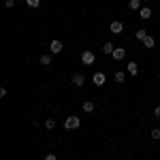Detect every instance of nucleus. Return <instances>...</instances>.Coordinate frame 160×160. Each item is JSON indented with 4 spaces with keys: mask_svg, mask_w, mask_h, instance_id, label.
I'll return each instance as SVG.
<instances>
[{
    "mask_svg": "<svg viewBox=\"0 0 160 160\" xmlns=\"http://www.w3.org/2000/svg\"><path fill=\"white\" fill-rule=\"evenodd\" d=\"M79 126H81L79 115H68V118L64 120V128H66V130H75V128H79Z\"/></svg>",
    "mask_w": 160,
    "mask_h": 160,
    "instance_id": "nucleus-1",
    "label": "nucleus"
},
{
    "mask_svg": "<svg viewBox=\"0 0 160 160\" xmlns=\"http://www.w3.org/2000/svg\"><path fill=\"white\" fill-rule=\"evenodd\" d=\"M109 32H113V34H122V32H124V24H122V22H111Z\"/></svg>",
    "mask_w": 160,
    "mask_h": 160,
    "instance_id": "nucleus-2",
    "label": "nucleus"
},
{
    "mask_svg": "<svg viewBox=\"0 0 160 160\" xmlns=\"http://www.w3.org/2000/svg\"><path fill=\"white\" fill-rule=\"evenodd\" d=\"M81 62H83V64H94V51H83V53H81Z\"/></svg>",
    "mask_w": 160,
    "mask_h": 160,
    "instance_id": "nucleus-3",
    "label": "nucleus"
},
{
    "mask_svg": "<svg viewBox=\"0 0 160 160\" xmlns=\"http://www.w3.org/2000/svg\"><path fill=\"white\" fill-rule=\"evenodd\" d=\"M111 56H113V60H124V58H126V49H124V47H115Z\"/></svg>",
    "mask_w": 160,
    "mask_h": 160,
    "instance_id": "nucleus-4",
    "label": "nucleus"
},
{
    "mask_svg": "<svg viewBox=\"0 0 160 160\" xmlns=\"http://www.w3.org/2000/svg\"><path fill=\"white\" fill-rule=\"evenodd\" d=\"M126 71H128V75H132V77H135V75L139 73V66H137V62H128V64H126Z\"/></svg>",
    "mask_w": 160,
    "mask_h": 160,
    "instance_id": "nucleus-5",
    "label": "nucleus"
},
{
    "mask_svg": "<svg viewBox=\"0 0 160 160\" xmlns=\"http://www.w3.org/2000/svg\"><path fill=\"white\" fill-rule=\"evenodd\" d=\"M92 81H94L96 86H105V73H94Z\"/></svg>",
    "mask_w": 160,
    "mask_h": 160,
    "instance_id": "nucleus-6",
    "label": "nucleus"
},
{
    "mask_svg": "<svg viewBox=\"0 0 160 160\" xmlns=\"http://www.w3.org/2000/svg\"><path fill=\"white\" fill-rule=\"evenodd\" d=\"M139 17H141V19H149V17H152V9H149V7H143V9L139 11Z\"/></svg>",
    "mask_w": 160,
    "mask_h": 160,
    "instance_id": "nucleus-7",
    "label": "nucleus"
},
{
    "mask_svg": "<svg viewBox=\"0 0 160 160\" xmlns=\"http://www.w3.org/2000/svg\"><path fill=\"white\" fill-rule=\"evenodd\" d=\"M83 81H86V79H83V75H73V86H77V88H81L83 86Z\"/></svg>",
    "mask_w": 160,
    "mask_h": 160,
    "instance_id": "nucleus-8",
    "label": "nucleus"
},
{
    "mask_svg": "<svg viewBox=\"0 0 160 160\" xmlns=\"http://www.w3.org/2000/svg\"><path fill=\"white\" fill-rule=\"evenodd\" d=\"M51 51H53V53H60V51H62V43L58 41V38L51 41Z\"/></svg>",
    "mask_w": 160,
    "mask_h": 160,
    "instance_id": "nucleus-9",
    "label": "nucleus"
},
{
    "mask_svg": "<svg viewBox=\"0 0 160 160\" xmlns=\"http://www.w3.org/2000/svg\"><path fill=\"white\" fill-rule=\"evenodd\" d=\"M128 7H130L132 11H141V0H130Z\"/></svg>",
    "mask_w": 160,
    "mask_h": 160,
    "instance_id": "nucleus-10",
    "label": "nucleus"
},
{
    "mask_svg": "<svg viewBox=\"0 0 160 160\" xmlns=\"http://www.w3.org/2000/svg\"><path fill=\"white\" fill-rule=\"evenodd\" d=\"M156 45V41H154V37H148L145 41H143V47H148V49H152Z\"/></svg>",
    "mask_w": 160,
    "mask_h": 160,
    "instance_id": "nucleus-11",
    "label": "nucleus"
},
{
    "mask_svg": "<svg viewBox=\"0 0 160 160\" xmlns=\"http://www.w3.org/2000/svg\"><path fill=\"white\" fill-rule=\"evenodd\" d=\"M83 111H86V113H92V111H94V102H92V100H86V102H83Z\"/></svg>",
    "mask_w": 160,
    "mask_h": 160,
    "instance_id": "nucleus-12",
    "label": "nucleus"
},
{
    "mask_svg": "<svg viewBox=\"0 0 160 160\" xmlns=\"http://www.w3.org/2000/svg\"><path fill=\"white\" fill-rule=\"evenodd\" d=\"M113 49H115V47H113V43H105V45H102V51H105V53H113Z\"/></svg>",
    "mask_w": 160,
    "mask_h": 160,
    "instance_id": "nucleus-13",
    "label": "nucleus"
},
{
    "mask_svg": "<svg viewBox=\"0 0 160 160\" xmlns=\"http://www.w3.org/2000/svg\"><path fill=\"white\" fill-rule=\"evenodd\" d=\"M45 128H47V130H53V128H56V120H53V118H49V120L45 122Z\"/></svg>",
    "mask_w": 160,
    "mask_h": 160,
    "instance_id": "nucleus-14",
    "label": "nucleus"
},
{
    "mask_svg": "<svg viewBox=\"0 0 160 160\" xmlns=\"http://www.w3.org/2000/svg\"><path fill=\"white\" fill-rule=\"evenodd\" d=\"M26 4H28L30 9H37L38 4H41V0H26Z\"/></svg>",
    "mask_w": 160,
    "mask_h": 160,
    "instance_id": "nucleus-15",
    "label": "nucleus"
},
{
    "mask_svg": "<svg viewBox=\"0 0 160 160\" xmlns=\"http://www.w3.org/2000/svg\"><path fill=\"white\" fill-rule=\"evenodd\" d=\"M137 38H139V41H145V38H148V32H145V30H137Z\"/></svg>",
    "mask_w": 160,
    "mask_h": 160,
    "instance_id": "nucleus-16",
    "label": "nucleus"
},
{
    "mask_svg": "<svg viewBox=\"0 0 160 160\" xmlns=\"http://www.w3.org/2000/svg\"><path fill=\"white\" fill-rule=\"evenodd\" d=\"M41 64H43V66H49L51 58H49V56H41Z\"/></svg>",
    "mask_w": 160,
    "mask_h": 160,
    "instance_id": "nucleus-17",
    "label": "nucleus"
},
{
    "mask_svg": "<svg viewBox=\"0 0 160 160\" xmlns=\"http://www.w3.org/2000/svg\"><path fill=\"white\" fill-rule=\"evenodd\" d=\"M124 79H126L124 73H115V81H118V83H124Z\"/></svg>",
    "mask_w": 160,
    "mask_h": 160,
    "instance_id": "nucleus-18",
    "label": "nucleus"
},
{
    "mask_svg": "<svg viewBox=\"0 0 160 160\" xmlns=\"http://www.w3.org/2000/svg\"><path fill=\"white\" fill-rule=\"evenodd\" d=\"M152 139H160V128H154L152 130Z\"/></svg>",
    "mask_w": 160,
    "mask_h": 160,
    "instance_id": "nucleus-19",
    "label": "nucleus"
},
{
    "mask_svg": "<svg viewBox=\"0 0 160 160\" xmlns=\"http://www.w3.org/2000/svg\"><path fill=\"white\" fill-rule=\"evenodd\" d=\"M4 4H7V9H13V7H15V0H7Z\"/></svg>",
    "mask_w": 160,
    "mask_h": 160,
    "instance_id": "nucleus-20",
    "label": "nucleus"
},
{
    "mask_svg": "<svg viewBox=\"0 0 160 160\" xmlns=\"http://www.w3.org/2000/svg\"><path fill=\"white\" fill-rule=\"evenodd\" d=\"M154 115H156V118H158V120H160V105H158V107H156V109H154Z\"/></svg>",
    "mask_w": 160,
    "mask_h": 160,
    "instance_id": "nucleus-21",
    "label": "nucleus"
},
{
    "mask_svg": "<svg viewBox=\"0 0 160 160\" xmlns=\"http://www.w3.org/2000/svg\"><path fill=\"white\" fill-rule=\"evenodd\" d=\"M45 160H58V158H56L53 154H47V156H45Z\"/></svg>",
    "mask_w": 160,
    "mask_h": 160,
    "instance_id": "nucleus-22",
    "label": "nucleus"
},
{
    "mask_svg": "<svg viewBox=\"0 0 160 160\" xmlns=\"http://www.w3.org/2000/svg\"><path fill=\"white\" fill-rule=\"evenodd\" d=\"M143 2H149V0H143Z\"/></svg>",
    "mask_w": 160,
    "mask_h": 160,
    "instance_id": "nucleus-23",
    "label": "nucleus"
}]
</instances>
